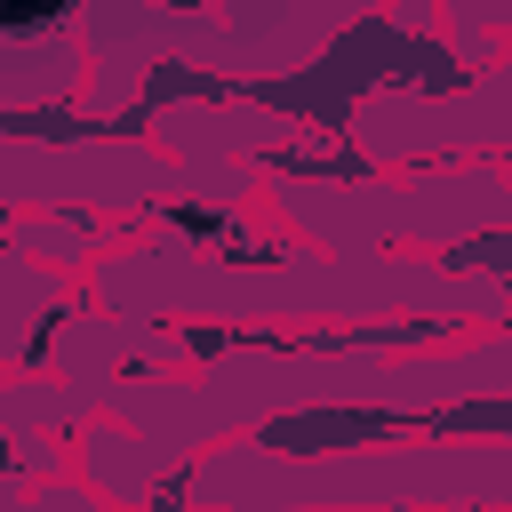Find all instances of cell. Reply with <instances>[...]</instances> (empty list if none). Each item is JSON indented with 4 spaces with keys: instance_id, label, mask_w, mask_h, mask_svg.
I'll use <instances>...</instances> for the list:
<instances>
[{
    "instance_id": "obj_1",
    "label": "cell",
    "mask_w": 512,
    "mask_h": 512,
    "mask_svg": "<svg viewBox=\"0 0 512 512\" xmlns=\"http://www.w3.org/2000/svg\"><path fill=\"white\" fill-rule=\"evenodd\" d=\"M0 16H8V24H24V16H56V0H0Z\"/></svg>"
}]
</instances>
